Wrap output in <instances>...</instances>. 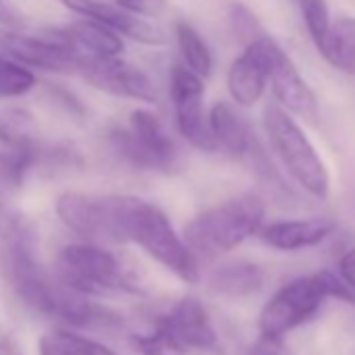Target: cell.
I'll return each instance as SVG.
<instances>
[{"mask_svg": "<svg viewBox=\"0 0 355 355\" xmlns=\"http://www.w3.org/2000/svg\"><path fill=\"white\" fill-rule=\"evenodd\" d=\"M111 199L119 243H136L184 282L199 280V261L157 205L130 195H111Z\"/></svg>", "mask_w": 355, "mask_h": 355, "instance_id": "obj_1", "label": "cell"}, {"mask_svg": "<svg viewBox=\"0 0 355 355\" xmlns=\"http://www.w3.org/2000/svg\"><path fill=\"white\" fill-rule=\"evenodd\" d=\"M263 218V199L255 193H245L193 218L184 228V241L197 261H216L257 234Z\"/></svg>", "mask_w": 355, "mask_h": 355, "instance_id": "obj_2", "label": "cell"}, {"mask_svg": "<svg viewBox=\"0 0 355 355\" xmlns=\"http://www.w3.org/2000/svg\"><path fill=\"white\" fill-rule=\"evenodd\" d=\"M263 125L272 148L286 171L295 178V182L311 197L326 199L330 191L328 169L291 113L282 105L270 103L263 109Z\"/></svg>", "mask_w": 355, "mask_h": 355, "instance_id": "obj_3", "label": "cell"}, {"mask_svg": "<svg viewBox=\"0 0 355 355\" xmlns=\"http://www.w3.org/2000/svg\"><path fill=\"white\" fill-rule=\"evenodd\" d=\"M57 270L65 284L84 295L107 291H138L123 263L98 245H67L59 251Z\"/></svg>", "mask_w": 355, "mask_h": 355, "instance_id": "obj_4", "label": "cell"}, {"mask_svg": "<svg viewBox=\"0 0 355 355\" xmlns=\"http://www.w3.org/2000/svg\"><path fill=\"white\" fill-rule=\"evenodd\" d=\"M109 144L119 159L138 169L167 171L175 163V144L161 119L148 109L132 111L128 128L109 132Z\"/></svg>", "mask_w": 355, "mask_h": 355, "instance_id": "obj_5", "label": "cell"}, {"mask_svg": "<svg viewBox=\"0 0 355 355\" xmlns=\"http://www.w3.org/2000/svg\"><path fill=\"white\" fill-rule=\"evenodd\" d=\"M326 297L330 295L324 272L291 280L263 305L259 313L261 334L282 338L286 332L307 322L320 309Z\"/></svg>", "mask_w": 355, "mask_h": 355, "instance_id": "obj_6", "label": "cell"}, {"mask_svg": "<svg viewBox=\"0 0 355 355\" xmlns=\"http://www.w3.org/2000/svg\"><path fill=\"white\" fill-rule=\"evenodd\" d=\"M169 96L175 113V123L182 138L197 150L211 153L216 142L209 130V119H205L203 98L205 86L203 78L189 67L173 65L169 71Z\"/></svg>", "mask_w": 355, "mask_h": 355, "instance_id": "obj_7", "label": "cell"}, {"mask_svg": "<svg viewBox=\"0 0 355 355\" xmlns=\"http://www.w3.org/2000/svg\"><path fill=\"white\" fill-rule=\"evenodd\" d=\"M78 73L103 92L142 103L157 101V90L150 78L119 57H80Z\"/></svg>", "mask_w": 355, "mask_h": 355, "instance_id": "obj_8", "label": "cell"}, {"mask_svg": "<svg viewBox=\"0 0 355 355\" xmlns=\"http://www.w3.org/2000/svg\"><path fill=\"white\" fill-rule=\"evenodd\" d=\"M55 211L69 230L84 239L119 243L111 197L63 193L55 203Z\"/></svg>", "mask_w": 355, "mask_h": 355, "instance_id": "obj_9", "label": "cell"}, {"mask_svg": "<svg viewBox=\"0 0 355 355\" xmlns=\"http://www.w3.org/2000/svg\"><path fill=\"white\" fill-rule=\"evenodd\" d=\"M3 49L19 63L46 71H78L80 55L69 42L65 30H55L40 36L5 34Z\"/></svg>", "mask_w": 355, "mask_h": 355, "instance_id": "obj_10", "label": "cell"}, {"mask_svg": "<svg viewBox=\"0 0 355 355\" xmlns=\"http://www.w3.org/2000/svg\"><path fill=\"white\" fill-rule=\"evenodd\" d=\"M274 40L268 36H257L245 49V53L234 59L228 69V92L232 101L241 107L255 105L270 82V57Z\"/></svg>", "mask_w": 355, "mask_h": 355, "instance_id": "obj_11", "label": "cell"}, {"mask_svg": "<svg viewBox=\"0 0 355 355\" xmlns=\"http://www.w3.org/2000/svg\"><path fill=\"white\" fill-rule=\"evenodd\" d=\"M270 88L278 101L288 113L301 117L303 121L315 125L320 117L318 101L307 82L301 78L297 65L293 59L278 46L274 40L272 57H270Z\"/></svg>", "mask_w": 355, "mask_h": 355, "instance_id": "obj_12", "label": "cell"}, {"mask_svg": "<svg viewBox=\"0 0 355 355\" xmlns=\"http://www.w3.org/2000/svg\"><path fill=\"white\" fill-rule=\"evenodd\" d=\"M61 5L76 15L98 21L109 30L117 32L119 36L132 38L136 42L153 44V46L165 42L163 32L155 24L125 11L117 3H105V0H61Z\"/></svg>", "mask_w": 355, "mask_h": 355, "instance_id": "obj_13", "label": "cell"}, {"mask_svg": "<svg viewBox=\"0 0 355 355\" xmlns=\"http://www.w3.org/2000/svg\"><path fill=\"white\" fill-rule=\"evenodd\" d=\"M155 324L167 328L187 349H214L218 343L207 309L195 297L180 299L167 313L159 315Z\"/></svg>", "mask_w": 355, "mask_h": 355, "instance_id": "obj_14", "label": "cell"}, {"mask_svg": "<svg viewBox=\"0 0 355 355\" xmlns=\"http://www.w3.org/2000/svg\"><path fill=\"white\" fill-rule=\"evenodd\" d=\"M334 230H336V222L332 218H307V220H288V222L261 226L257 234L261 243H266L272 249L301 251L320 245Z\"/></svg>", "mask_w": 355, "mask_h": 355, "instance_id": "obj_15", "label": "cell"}, {"mask_svg": "<svg viewBox=\"0 0 355 355\" xmlns=\"http://www.w3.org/2000/svg\"><path fill=\"white\" fill-rule=\"evenodd\" d=\"M209 130L216 142V150H224L234 159H247L255 148L257 138L251 125L234 111L232 105L220 101L209 111Z\"/></svg>", "mask_w": 355, "mask_h": 355, "instance_id": "obj_16", "label": "cell"}, {"mask_svg": "<svg viewBox=\"0 0 355 355\" xmlns=\"http://www.w3.org/2000/svg\"><path fill=\"white\" fill-rule=\"evenodd\" d=\"M209 291L228 299H243L255 295L263 286V270L251 261H232L220 266L207 282Z\"/></svg>", "mask_w": 355, "mask_h": 355, "instance_id": "obj_17", "label": "cell"}, {"mask_svg": "<svg viewBox=\"0 0 355 355\" xmlns=\"http://www.w3.org/2000/svg\"><path fill=\"white\" fill-rule=\"evenodd\" d=\"M65 34L80 57H119L123 51L119 34L92 19L65 28Z\"/></svg>", "mask_w": 355, "mask_h": 355, "instance_id": "obj_18", "label": "cell"}, {"mask_svg": "<svg viewBox=\"0 0 355 355\" xmlns=\"http://www.w3.org/2000/svg\"><path fill=\"white\" fill-rule=\"evenodd\" d=\"M318 51L332 67L355 73V17L332 21L324 40L318 44Z\"/></svg>", "mask_w": 355, "mask_h": 355, "instance_id": "obj_19", "label": "cell"}, {"mask_svg": "<svg viewBox=\"0 0 355 355\" xmlns=\"http://www.w3.org/2000/svg\"><path fill=\"white\" fill-rule=\"evenodd\" d=\"M0 144L7 148H34L38 146L36 117L21 107L0 109Z\"/></svg>", "mask_w": 355, "mask_h": 355, "instance_id": "obj_20", "label": "cell"}, {"mask_svg": "<svg viewBox=\"0 0 355 355\" xmlns=\"http://www.w3.org/2000/svg\"><path fill=\"white\" fill-rule=\"evenodd\" d=\"M38 146L34 148H0V197L11 195L24 184L28 173L36 169Z\"/></svg>", "mask_w": 355, "mask_h": 355, "instance_id": "obj_21", "label": "cell"}, {"mask_svg": "<svg viewBox=\"0 0 355 355\" xmlns=\"http://www.w3.org/2000/svg\"><path fill=\"white\" fill-rule=\"evenodd\" d=\"M175 40H178V49H180V55L187 63V67L191 71H195L197 76H201L203 80L211 76L214 69V59L211 53L205 44V40L197 34V30L193 26H189L187 21H178L175 24Z\"/></svg>", "mask_w": 355, "mask_h": 355, "instance_id": "obj_22", "label": "cell"}, {"mask_svg": "<svg viewBox=\"0 0 355 355\" xmlns=\"http://www.w3.org/2000/svg\"><path fill=\"white\" fill-rule=\"evenodd\" d=\"M34 86H36V76L28 65L13 59L11 61L0 59V98L24 96Z\"/></svg>", "mask_w": 355, "mask_h": 355, "instance_id": "obj_23", "label": "cell"}, {"mask_svg": "<svg viewBox=\"0 0 355 355\" xmlns=\"http://www.w3.org/2000/svg\"><path fill=\"white\" fill-rule=\"evenodd\" d=\"M132 343L142 355H187V347L159 324H155L153 332L134 334Z\"/></svg>", "mask_w": 355, "mask_h": 355, "instance_id": "obj_24", "label": "cell"}, {"mask_svg": "<svg viewBox=\"0 0 355 355\" xmlns=\"http://www.w3.org/2000/svg\"><path fill=\"white\" fill-rule=\"evenodd\" d=\"M297 7L303 15V21H305V28L313 40V44L318 46L328 28H330V9H328V3L326 0H297Z\"/></svg>", "mask_w": 355, "mask_h": 355, "instance_id": "obj_25", "label": "cell"}, {"mask_svg": "<svg viewBox=\"0 0 355 355\" xmlns=\"http://www.w3.org/2000/svg\"><path fill=\"white\" fill-rule=\"evenodd\" d=\"M53 338L59 343V347L67 355H115L105 345L90 340L82 334H76L71 330H57V332H53Z\"/></svg>", "mask_w": 355, "mask_h": 355, "instance_id": "obj_26", "label": "cell"}, {"mask_svg": "<svg viewBox=\"0 0 355 355\" xmlns=\"http://www.w3.org/2000/svg\"><path fill=\"white\" fill-rule=\"evenodd\" d=\"M115 3L140 17H157L165 9V0H115Z\"/></svg>", "mask_w": 355, "mask_h": 355, "instance_id": "obj_27", "label": "cell"}, {"mask_svg": "<svg viewBox=\"0 0 355 355\" xmlns=\"http://www.w3.org/2000/svg\"><path fill=\"white\" fill-rule=\"evenodd\" d=\"M247 355H293V353L282 343V338L259 334V338L249 347Z\"/></svg>", "mask_w": 355, "mask_h": 355, "instance_id": "obj_28", "label": "cell"}, {"mask_svg": "<svg viewBox=\"0 0 355 355\" xmlns=\"http://www.w3.org/2000/svg\"><path fill=\"white\" fill-rule=\"evenodd\" d=\"M232 24H234V30H236L243 38H249V42L257 38V36H255V32H257V21H255V17L251 15L249 9H245V7H241V5L232 7Z\"/></svg>", "mask_w": 355, "mask_h": 355, "instance_id": "obj_29", "label": "cell"}, {"mask_svg": "<svg viewBox=\"0 0 355 355\" xmlns=\"http://www.w3.org/2000/svg\"><path fill=\"white\" fill-rule=\"evenodd\" d=\"M0 24L11 30H21L28 26V17L13 0H0Z\"/></svg>", "mask_w": 355, "mask_h": 355, "instance_id": "obj_30", "label": "cell"}, {"mask_svg": "<svg viewBox=\"0 0 355 355\" xmlns=\"http://www.w3.org/2000/svg\"><path fill=\"white\" fill-rule=\"evenodd\" d=\"M338 276L345 280V284L355 291V247L345 251L338 259Z\"/></svg>", "mask_w": 355, "mask_h": 355, "instance_id": "obj_31", "label": "cell"}, {"mask_svg": "<svg viewBox=\"0 0 355 355\" xmlns=\"http://www.w3.org/2000/svg\"><path fill=\"white\" fill-rule=\"evenodd\" d=\"M0 355H24L15 334L5 326H0Z\"/></svg>", "mask_w": 355, "mask_h": 355, "instance_id": "obj_32", "label": "cell"}, {"mask_svg": "<svg viewBox=\"0 0 355 355\" xmlns=\"http://www.w3.org/2000/svg\"><path fill=\"white\" fill-rule=\"evenodd\" d=\"M40 355H67V353L59 347V343L53 338V334H49V336L40 338Z\"/></svg>", "mask_w": 355, "mask_h": 355, "instance_id": "obj_33", "label": "cell"}]
</instances>
